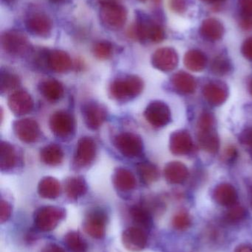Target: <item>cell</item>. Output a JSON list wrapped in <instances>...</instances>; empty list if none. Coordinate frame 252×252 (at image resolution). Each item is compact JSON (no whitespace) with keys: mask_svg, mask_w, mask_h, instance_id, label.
Listing matches in <instances>:
<instances>
[{"mask_svg":"<svg viewBox=\"0 0 252 252\" xmlns=\"http://www.w3.org/2000/svg\"><path fill=\"white\" fill-rule=\"evenodd\" d=\"M198 141L200 147L210 154H216L220 148V139L215 129L198 130Z\"/></svg>","mask_w":252,"mask_h":252,"instance_id":"27","label":"cell"},{"mask_svg":"<svg viewBox=\"0 0 252 252\" xmlns=\"http://www.w3.org/2000/svg\"><path fill=\"white\" fill-rule=\"evenodd\" d=\"M16 163V154L13 145L7 142L1 144V170L13 168Z\"/></svg>","mask_w":252,"mask_h":252,"instance_id":"35","label":"cell"},{"mask_svg":"<svg viewBox=\"0 0 252 252\" xmlns=\"http://www.w3.org/2000/svg\"><path fill=\"white\" fill-rule=\"evenodd\" d=\"M50 126L53 133L62 139L71 137L75 133V120L71 114L64 111L56 112L52 115Z\"/></svg>","mask_w":252,"mask_h":252,"instance_id":"9","label":"cell"},{"mask_svg":"<svg viewBox=\"0 0 252 252\" xmlns=\"http://www.w3.org/2000/svg\"><path fill=\"white\" fill-rule=\"evenodd\" d=\"M235 252H252V246L241 245L235 249Z\"/></svg>","mask_w":252,"mask_h":252,"instance_id":"48","label":"cell"},{"mask_svg":"<svg viewBox=\"0 0 252 252\" xmlns=\"http://www.w3.org/2000/svg\"><path fill=\"white\" fill-rule=\"evenodd\" d=\"M171 84L176 93L180 94H191L197 88V81L187 72L180 71L172 76Z\"/></svg>","mask_w":252,"mask_h":252,"instance_id":"20","label":"cell"},{"mask_svg":"<svg viewBox=\"0 0 252 252\" xmlns=\"http://www.w3.org/2000/svg\"><path fill=\"white\" fill-rule=\"evenodd\" d=\"M94 56L101 60L109 59L113 53V45L109 41H98L93 47Z\"/></svg>","mask_w":252,"mask_h":252,"instance_id":"38","label":"cell"},{"mask_svg":"<svg viewBox=\"0 0 252 252\" xmlns=\"http://www.w3.org/2000/svg\"><path fill=\"white\" fill-rule=\"evenodd\" d=\"M12 211L13 209L11 204L8 201L1 199L0 203V223L7 222L11 216Z\"/></svg>","mask_w":252,"mask_h":252,"instance_id":"42","label":"cell"},{"mask_svg":"<svg viewBox=\"0 0 252 252\" xmlns=\"http://www.w3.org/2000/svg\"><path fill=\"white\" fill-rule=\"evenodd\" d=\"M223 156V159L225 162L229 164L235 162L238 157V150L234 146H229L225 149Z\"/></svg>","mask_w":252,"mask_h":252,"instance_id":"44","label":"cell"},{"mask_svg":"<svg viewBox=\"0 0 252 252\" xmlns=\"http://www.w3.org/2000/svg\"><path fill=\"white\" fill-rule=\"evenodd\" d=\"M143 81L136 75H127L117 78L110 86V93L118 100H131L143 90Z\"/></svg>","mask_w":252,"mask_h":252,"instance_id":"4","label":"cell"},{"mask_svg":"<svg viewBox=\"0 0 252 252\" xmlns=\"http://www.w3.org/2000/svg\"><path fill=\"white\" fill-rule=\"evenodd\" d=\"M128 35L130 38L142 42L149 41L160 43L164 41L166 32L161 24L154 20L144 12H136L135 23L129 28Z\"/></svg>","mask_w":252,"mask_h":252,"instance_id":"1","label":"cell"},{"mask_svg":"<svg viewBox=\"0 0 252 252\" xmlns=\"http://www.w3.org/2000/svg\"><path fill=\"white\" fill-rule=\"evenodd\" d=\"M240 27L244 31L252 30V0H238Z\"/></svg>","mask_w":252,"mask_h":252,"instance_id":"33","label":"cell"},{"mask_svg":"<svg viewBox=\"0 0 252 252\" xmlns=\"http://www.w3.org/2000/svg\"><path fill=\"white\" fill-rule=\"evenodd\" d=\"M5 1H11V0H5Z\"/></svg>","mask_w":252,"mask_h":252,"instance_id":"55","label":"cell"},{"mask_svg":"<svg viewBox=\"0 0 252 252\" xmlns=\"http://www.w3.org/2000/svg\"><path fill=\"white\" fill-rule=\"evenodd\" d=\"M179 58L177 52L172 47L158 49L152 56V63L154 67L162 72H168L174 70L179 64Z\"/></svg>","mask_w":252,"mask_h":252,"instance_id":"12","label":"cell"},{"mask_svg":"<svg viewBox=\"0 0 252 252\" xmlns=\"http://www.w3.org/2000/svg\"><path fill=\"white\" fill-rule=\"evenodd\" d=\"M249 91H250V94L252 96V78L251 81L249 83Z\"/></svg>","mask_w":252,"mask_h":252,"instance_id":"52","label":"cell"},{"mask_svg":"<svg viewBox=\"0 0 252 252\" xmlns=\"http://www.w3.org/2000/svg\"><path fill=\"white\" fill-rule=\"evenodd\" d=\"M138 172L142 181L146 185H150L159 178V171L156 166L149 162H142L137 165Z\"/></svg>","mask_w":252,"mask_h":252,"instance_id":"36","label":"cell"},{"mask_svg":"<svg viewBox=\"0 0 252 252\" xmlns=\"http://www.w3.org/2000/svg\"><path fill=\"white\" fill-rule=\"evenodd\" d=\"M1 45L6 53L14 56H25L32 50L26 35L16 30L4 31L1 34Z\"/></svg>","mask_w":252,"mask_h":252,"instance_id":"5","label":"cell"},{"mask_svg":"<svg viewBox=\"0 0 252 252\" xmlns=\"http://www.w3.org/2000/svg\"><path fill=\"white\" fill-rule=\"evenodd\" d=\"M65 189L70 199L77 200L85 195L87 191V184L83 178H70L65 182Z\"/></svg>","mask_w":252,"mask_h":252,"instance_id":"28","label":"cell"},{"mask_svg":"<svg viewBox=\"0 0 252 252\" xmlns=\"http://www.w3.org/2000/svg\"><path fill=\"white\" fill-rule=\"evenodd\" d=\"M39 252H66L60 246L56 244H47L45 247L41 249Z\"/></svg>","mask_w":252,"mask_h":252,"instance_id":"47","label":"cell"},{"mask_svg":"<svg viewBox=\"0 0 252 252\" xmlns=\"http://www.w3.org/2000/svg\"><path fill=\"white\" fill-rule=\"evenodd\" d=\"M114 145L122 155L136 157L143 151V142L140 136L133 133H122L115 136Z\"/></svg>","mask_w":252,"mask_h":252,"instance_id":"7","label":"cell"},{"mask_svg":"<svg viewBox=\"0 0 252 252\" xmlns=\"http://www.w3.org/2000/svg\"><path fill=\"white\" fill-rule=\"evenodd\" d=\"M240 142L243 145L250 147L252 157V127L246 128L240 135Z\"/></svg>","mask_w":252,"mask_h":252,"instance_id":"46","label":"cell"},{"mask_svg":"<svg viewBox=\"0 0 252 252\" xmlns=\"http://www.w3.org/2000/svg\"><path fill=\"white\" fill-rule=\"evenodd\" d=\"M170 9L177 14H183L187 10L186 0H169Z\"/></svg>","mask_w":252,"mask_h":252,"instance_id":"43","label":"cell"},{"mask_svg":"<svg viewBox=\"0 0 252 252\" xmlns=\"http://www.w3.org/2000/svg\"><path fill=\"white\" fill-rule=\"evenodd\" d=\"M132 220L138 227L146 231L150 230L153 226V215L143 204L133 206L130 209Z\"/></svg>","mask_w":252,"mask_h":252,"instance_id":"24","label":"cell"},{"mask_svg":"<svg viewBox=\"0 0 252 252\" xmlns=\"http://www.w3.org/2000/svg\"><path fill=\"white\" fill-rule=\"evenodd\" d=\"M250 205H251V207L252 209V185L251 188L250 189Z\"/></svg>","mask_w":252,"mask_h":252,"instance_id":"51","label":"cell"},{"mask_svg":"<svg viewBox=\"0 0 252 252\" xmlns=\"http://www.w3.org/2000/svg\"><path fill=\"white\" fill-rule=\"evenodd\" d=\"M61 187L56 179L46 177L40 181L38 186V193L41 198L55 199L60 195Z\"/></svg>","mask_w":252,"mask_h":252,"instance_id":"30","label":"cell"},{"mask_svg":"<svg viewBox=\"0 0 252 252\" xmlns=\"http://www.w3.org/2000/svg\"><path fill=\"white\" fill-rule=\"evenodd\" d=\"M241 53L247 60L252 62V36L249 37L241 46Z\"/></svg>","mask_w":252,"mask_h":252,"instance_id":"45","label":"cell"},{"mask_svg":"<svg viewBox=\"0 0 252 252\" xmlns=\"http://www.w3.org/2000/svg\"><path fill=\"white\" fill-rule=\"evenodd\" d=\"M108 216L102 208L90 210L83 221L84 232L94 239H103L106 235Z\"/></svg>","mask_w":252,"mask_h":252,"instance_id":"6","label":"cell"},{"mask_svg":"<svg viewBox=\"0 0 252 252\" xmlns=\"http://www.w3.org/2000/svg\"><path fill=\"white\" fill-rule=\"evenodd\" d=\"M41 158L45 164L49 165H58L63 160L64 154L59 145L50 144L43 148L40 153Z\"/></svg>","mask_w":252,"mask_h":252,"instance_id":"32","label":"cell"},{"mask_svg":"<svg viewBox=\"0 0 252 252\" xmlns=\"http://www.w3.org/2000/svg\"><path fill=\"white\" fill-rule=\"evenodd\" d=\"M170 148L176 156H186L194 149L193 140L187 130L175 131L170 136Z\"/></svg>","mask_w":252,"mask_h":252,"instance_id":"16","label":"cell"},{"mask_svg":"<svg viewBox=\"0 0 252 252\" xmlns=\"http://www.w3.org/2000/svg\"><path fill=\"white\" fill-rule=\"evenodd\" d=\"M96 156V145L90 137H82L78 141L74 157V164L78 167L90 166Z\"/></svg>","mask_w":252,"mask_h":252,"instance_id":"13","label":"cell"},{"mask_svg":"<svg viewBox=\"0 0 252 252\" xmlns=\"http://www.w3.org/2000/svg\"><path fill=\"white\" fill-rule=\"evenodd\" d=\"M216 118L213 114L204 112L200 115L198 121V130H208L215 129Z\"/></svg>","mask_w":252,"mask_h":252,"instance_id":"40","label":"cell"},{"mask_svg":"<svg viewBox=\"0 0 252 252\" xmlns=\"http://www.w3.org/2000/svg\"><path fill=\"white\" fill-rule=\"evenodd\" d=\"M82 115L87 127L96 130L106 121L108 111L101 103L88 102L82 106Z\"/></svg>","mask_w":252,"mask_h":252,"instance_id":"14","label":"cell"},{"mask_svg":"<svg viewBox=\"0 0 252 252\" xmlns=\"http://www.w3.org/2000/svg\"><path fill=\"white\" fill-rule=\"evenodd\" d=\"M189 176L187 167L180 161H171L164 168L166 180L171 185L183 184L187 180Z\"/></svg>","mask_w":252,"mask_h":252,"instance_id":"23","label":"cell"},{"mask_svg":"<svg viewBox=\"0 0 252 252\" xmlns=\"http://www.w3.org/2000/svg\"><path fill=\"white\" fill-rule=\"evenodd\" d=\"M200 35L204 39L211 42L220 41L225 33L223 24L216 18H207L201 23L199 30Z\"/></svg>","mask_w":252,"mask_h":252,"instance_id":"19","label":"cell"},{"mask_svg":"<svg viewBox=\"0 0 252 252\" xmlns=\"http://www.w3.org/2000/svg\"><path fill=\"white\" fill-rule=\"evenodd\" d=\"M211 72L217 76H224L232 72V62L226 56L220 55L215 58L211 63Z\"/></svg>","mask_w":252,"mask_h":252,"instance_id":"34","label":"cell"},{"mask_svg":"<svg viewBox=\"0 0 252 252\" xmlns=\"http://www.w3.org/2000/svg\"><path fill=\"white\" fill-rule=\"evenodd\" d=\"M139 1H143V2H144V1H146V0H139Z\"/></svg>","mask_w":252,"mask_h":252,"instance_id":"54","label":"cell"},{"mask_svg":"<svg viewBox=\"0 0 252 252\" xmlns=\"http://www.w3.org/2000/svg\"><path fill=\"white\" fill-rule=\"evenodd\" d=\"M152 1L155 5H159V4H161V1H162V0H152Z\"/></svg>","mask_w":252,"mask_h":252,"instance_id":"53","label":"cell"},{"mask_svg":"<svg viewBox=\"0 0 252 252\" xmlns=\"http://www.w3.org/2000/svg\"><path fill=\"white\" fill-rule=\"evenodd\" d=\"M114 186L121 192H130L136 187V180L134 175L127 169L118 168L113 176Z\"/></svg>","mask_w":252,"mask_h":252,"instance_id":"26","label":"cell"},{"mask_svg":"<svg viewBox=\"0 0 252 252\" xmlns=\"http://www.w3.org/2000/svg\"><path fill=\"white\" fill-rule=\"evenodd\" d=\"M40 93L44 95L45 98L49 100L55 101L62 98L64 94L63 86L53 78L42 81L39 84Z\"/></svg>","mask_w":252,"mask_h":252,"instance_id":"29","label":"cell"},{"mask_svg":"<svg viewBox=\"0 0 252 252\" xmlns=\"http://www.w3.org/2000/svg\"><path fill=\"white\" fill-rule=\"evenodd\" d=\"M99 16L102 25L110 30H121L127 20L128 11L125 6L113 1H104L101 3Z\"/></svg>","mask_w":252,"mask_h":252,"instance_id":"2","label":"cell"},{"mask_svg":"<svg viewBox=\"0 0 252 252\" xmlns=\"http://www.w3.org/2000/svg\"><path fill=\"white\" fill-rule=\"evenodd\" d=\"M19 78L8 72H1V91L8 92L13 90L19 84Z\"/></svg>","mask_w":252,"mask_h":252,"instance_id":"41","label":"cell"},{"mask_svg":"<svg viewBox=\"0 0 252 252\" xmlns=\"http://www.w3.org/2000/svg\"><path fill=\"white\" fill-rule=\"evenodd\" d=\"M146 121L155 127H164L172 121L170 107L164 102L156 101L149 103L144 112Z\"/></svg>","mask_w":252,"mask_h":252,"instance_id":"10","label":"cell"},{"mask_svg":"<svg viewBox=\"0 0 252 252\" xmlns=\"http://www.w3.org/2000/svg\"><path fill=\"white\" fill-rule=\"evenodd\" d=\"M50 2L54 3V4H62V3L65 2L67 0H49Z\"/></svg>","mask_w":252,"mask_h":252,"instance_id":"50","label":"cell"},{"mask_svg":"<svg viewBox=\"0 0 252 252\" xmlns=\"http://www.w3.org/2000/svg\"><path fill=\"white\" fill-rule=\"evenodd\" d=\"M10 110L17 115L29 113L32 110L34 102L26 92L19 90L13 93L8 100Z\"/></svg>","mask_w":252,"mask_h":252,"instance_id":"21","label":"cell"},{"mask_svg":"<svg viewBox=\"0 0 252 252\" xmlns=\"http://www.w3.org/2000/svg\"><path fill=\"white\" fill-rule=\"evenodd\" d=\"M27 31L35 36L48 38L53 31V22L47 15L36 13L28 16L25 21Z\"/></svg>","mask_w":252,"mask_h":252,"instance_id":"11","label":"cell"},{"mask_svg":"<svg viewBox=\"0 0 252 252\" xmlns=\"http://www.w3.org/2000/svg\"><path fill=\"white\" fill-rule=\"evenodd\" d=\"M201 1L207 4H218L224 2L226 0H201Z\"/></svg>","mask_w":252,"mask_h":252,"instance_id":"49","label":"cell"},{"mask_svg":"<svg viewBox=\"0 0 252 252\" xmlns=\"http://www.w3.org/2000/svg\"><path fill=\"white\" fill-rule=\"evenodd\" d=\"M247 210L241 206L235 205L229 207V210L226 212L224 219L229 223H238L242 221L247 217Z\"/></svg>","mask_w":252,"mask_h":252,"instance_id":"39","label":"cell"},{"mask_svg":"<svg viewBox=\"0 0 252 252\" xmlns=\"http://www.w3.org/2000/svg\"><path fill=\"white\" fill-rule=\"evenodd\" d=\"M183 63L192 72H202L207 67L208 58L204 52L193 49L186 53L183 58Z\"/></svg>","mask_w":252,"mask_h":252,"instance_id":"25","label":"cell"},{"mask_svg":"<svg viewBox=\"0 0 252 252\" xmlns=\"http://www.w3.org/2000/svg\"><path fill=\"white\" fill-rule=\"evenodd\" d=\"M213 198L219 205L232 207L236 205L238 199V192L231 184L221 183L215 188Z\"/></svg>","mask_w":252,"mask_h":252,"instance_id":"18","label":"cell"},{"mask_svg":"<svg viewBox=\"0 0 252 252\" xmlns=\"http://www.w3.org/2000/svg\"><path fill=\"white\" fill-rule=\"evenodd\" d=\"M121 242L126 250L132 252L143 251L148 243L147 231L138 226H130L123 231Z\"/></svg>","mask_w":252,"mask_h":252,"instance_id":"8","label":"cell"},{"mask_svg":"<svg viewBox=\"0 0 252 252\" xmlns=\"http://www.w3.org/2000/svg\"><path fill=\"white\" fill-rule=\"evenodd\" d=\"M64 243L71 252H88V244L77 231L68 232L64 237Z\"/></svg>","mask_w":252,"mask_h":252,"instance_id":"31","label":"cell"},{"mask_svg":"<svg viewBox=\"0 0 252 252\" xmlns=\"http://www.w3.org/2000/svg\"><path fill=\"white\" fill-rule=\"evenodd\" d=\"M65 218V209L56 206H45L40 207L34 213V225L40 232H51Z\"/></svg>","mask_w":252,"mask_h":252,"instance_id":"3","label":"cell"},{"mask_svg":"<svg viewBox=\"0 0 252 252\" xmlns=\"http://www.w3.org/2000/svg\"><path fill=\"white\" fill-rule=\"evenodd\" d=\"M13 128L18 137L23 142L31 143L39 139V127L34 120L25 119L16 121L13 124Z\"/></svg>","mask_w":252,"mask_h":252,"instance_id":"17","label":"cell"},{"mask_svg":"<svg viewBox=\"0 0 252 252\" xmlns=\"http://www.w3.org/2000/svg\"><path fill=\"white\" fill-rule=\"evenodd\" d=\"M203 95L207 102L213 106H220L227 100L229 88L221 81H211L203 87Z\"/></svg>","mask_w":252,"mask_h":252,"instance_id":"15","label":"cell"},{"mask_svg":"<svg viewBox=\"0 0 252 252\" xmlns=\"http://www.w3.org/2000/svg\"><path fill=\"white\" fill-rule=\"evenodd\" d=\"M172 225L176 230H186L192 226V219L190 215L185 210L178 212L172 219Z\"/></svg>","mask_w":252,"mask_h":252,"instance_id":"37","label":"cell"},{"mask_svg":"<svg viewBox=\"0 0 252 252\" xmlns=\"http://www.w3.org/2000/svg\"><path fill=\"white\" fill-rule=\"evenodd\" d=\"M72 66V61L66 52L59 50H49L47 68L59 73L68 72Z\"/></svg>","mask_w":252,"mask_h":252,"instance_id":"22","label":"cell"}]
</instances>
